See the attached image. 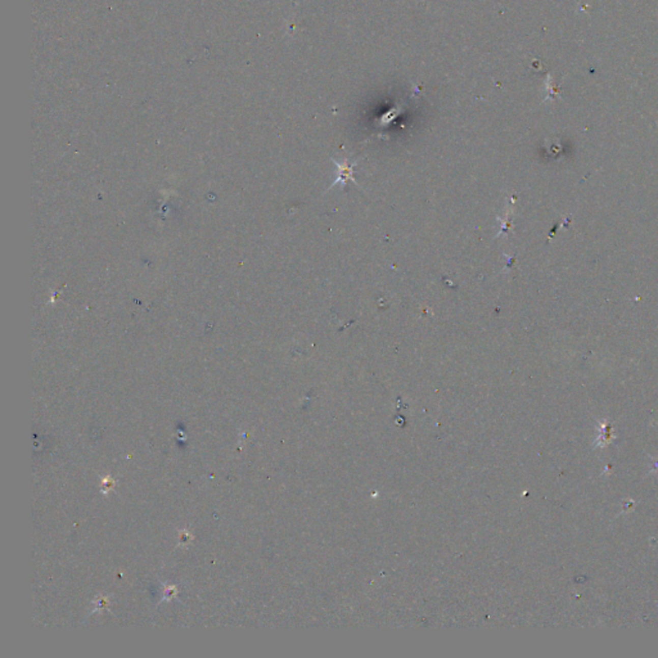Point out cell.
<instances>
[{
	"instance_id": "obj_1",
	"label": "cell",
	"mask_w": 658,
	"mask_h": 658,
	"mask_svg": "<svg viewBox=\"0 0 658 658\" xmlns=\"http://www.w3.org/2000/svg\"><path fill=\"white\" fill-rule=\"evenodd\" d=\"M352 168H354V166H350V167H346V166H345V168H341V176H339L338 180H337V182L334 183V184H337V183H339V182L345 183V182H346V179H349V178H350V179H352V176H351Z\"/></svg>"
}]
</instances>
